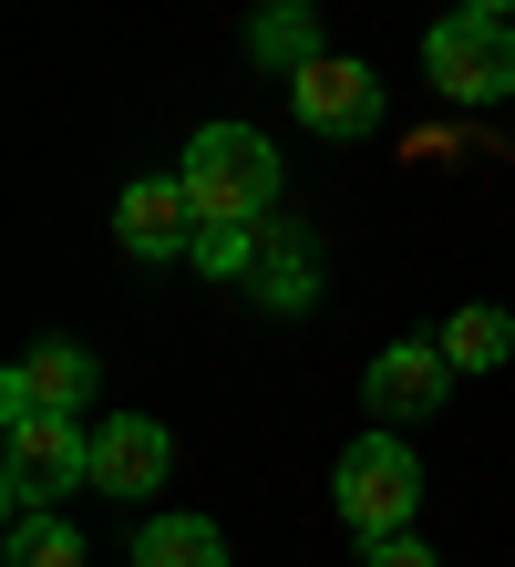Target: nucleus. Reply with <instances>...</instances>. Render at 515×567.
<instances>
[{
    "label": "nucleus",
    "mask_w": 515,
    "mask_h": 567,
    "mask_svg": "<svg viewBox=\"0 0 515 567\" xmlns=\"http://www.w3.org/2000/svg\"><path fill=\"white\" fill-rule=\"evenodd\" d=\"M423 73L443 104H505L515 93V21L505 11H454L423 31Z\"/></svg>",
    "instance_id": "obj_2"
},
{
    "label": "nucleus",
    "mask_w": 515,
    "mask_h": 567,
    "mask_svg": "<svg viewBox=\"0 0 515 567\" xmlns=\"http://www.w3.org/2000/svg\"><path fill=\"white\" fill-rule=\"evenodd\" d=\"M248 52H258L279 83H289V73H309V62H320V11H309V0H258Z\"/></svg>",
    "instance_id": "obj_11"
},
{
    "label": "nucleus",
    "mask_w": 515,
    "mask_h": 567,
    "mask_svg": "<svg viewBox=\"0 0 515 567\" xmlns=\"http://www.w3.org/2000/svg\"><path fill=\"white\" fill-rule=\"evenodd\" d=\"M11 567H83V537L52 506L42 516H11Z\"/></svg>",
    "instance_id": "obj_14"
},
{
    "label": "nucleus",
    "mask_w": 515,
    "mask_h": 567,
    "mask_svg": "<svg viewBox=\"0 0 515 567\" xmlns=\"http://www.w3.org/2000/svg\"><path fill=\"white\" fill-rule=\"evenodd\" d=\"M134 567H227V526H206V516H145V526H134Z\"/></svg>",
    "instance_id": "obj_12"
},
{
    "label": "nucleus",
    "mask_w": 515,
    "mask_h": 567,
    "mask_svg": "<svg viewBox=\"0 0 515 567\" xmlns=\"http://www.w3.org/2000/svg\"><path fill=\"white\" fill-rule=\"evenodd\" d=\"M73 485H93V433H73V413H11V464H0L11 516H42Z\"/></svg>",
    "instance_id": "obj_4"
},
{
    "label": "nucleus",
    "mask_w": 515,
    "mask_h": 567,
    "mask_svg": "<svg viewBox=\"0 0 515 567\" xmlns=\"http://www.w3.org/2000/svg\"><path fill=\"white\" fill-rule=\"evenodd\" d=\"M371 413H392V423H412V413H443V392H454V361H443V341H392L382 361H371Z\"/></svg>",
    "instance_id": "obj_9"
},
{
    "label": "nucleus",
    "mask_w": 515,
    "mask_h": 567,
    "mask_svg": "<svg viewBox=\"0 0 515 567\" xmlns=\"http://www.w3.org/2000/svg\"><path fill=\"white\" fill-rule=\"evenodd\" d=\"M165 464H176V444H165L155 413H103L93 423V485L103 495H155Z\"/></svg>",
    "instance_id": "obj_7"
},
{
    "label": "nucleus",
    "mask_w": 515,
    "mask_h": 567,
    "mask_svg": "<svg viewBox=\"0 0 515 567\" xmlns=\"http://www.w3.org/2000/svg\"><path fill=\"white\" fill-rule=\"evenodd\" d=\"M176 176H186L206 227H258L268 207H279V145H268L258 124H206Z\"/></svg>",
    "instance_id": "obj_1"
},
{
    "label": "nucleus",
    "mask_w": 515,
    "mask_h": 567,
    "mask_svg": "<svg viewBox=\"0 0 515 567\" xmlns=\"http://www.w3.org/2000/svg\"><path fill=\"white\" fill-rule=\"evenodd\" d=\"M186 258H196L206 279H248V269H258V227H196Z\"/></svg>",
    "instance_id": "obj_15"
},
{
    "label": "nucleus",
    "mask_w": 515,
    "mask_h": 567,
    "mask_svg": "<svg viewBox=\"0 0 515 567\" xmlns=\"http://www.w3.org/2000/svg\"><path fill=\"white\" fill-rule=\"evenodd\" d=\"M83 403H93V361L73 341H42V351H21L0 372V423L11 413H83Z\"/></svg>",
    "instance_id": "obj_8"
},
{
    "label": "nucleus",
    "mask_w": 515,
    "mask_h": 567,
    "mask_svg": "<svg viewBox=\"0 0 515 567\" xmlns=\"http://www.w3.org/2000/svg\"><path fill=\"white\" fill-rule=\"evenodd\" d=\"M505 351H515L505 310H454V320H443V361H454V372H495Z\"/></svg>",
    "instance_id": "obj_13"
},
{
    "label": "nucleus",
    "mask_w": 515,
    "mask_h": 567,
    "mask_svg": "<svg viewBox=\"0 0 515 567\" xmlns=\"http://www.w3.org/2000/svg\"><path fill=\"white\" fill-rule=\"evenodd\" d=\"M330 495H340V516H351L361 537H392V526H412V506H423V464H412V444L382 423V433H361V444L340 454Z\"/></svg>",
    "instance_id": "obj_3"
},
{
    "label": "nucleus",
    "mask_w": 515,
    "mask_h": 567,
    "mask_svg": "<svg viewBox=\"0 0 515 567\" xmlns=\"http://www.w3.org/2000/svg\"><path fill=\"white\" fill-rule=\"evenodd\" d=\"M196 227H206V217H196L186 176H145V186H124V207H114V238L145 258V269H155V258H186Z\"/></svg>",
    "instance_id": "obj_6"
},
{
    "label": "nucleus",
    "mask_w": 515,
    "mask_h": 567,
    "mask_svg": "<svg viewBox=\"0 0 515 567\" xmlns=\"http://www.w3.org/2000/svg\"><path fill=\"white\" fill-rule=\"evenodd\" d=\"M289 104H299V124L309 135H371V124H382V73H371V62H351V52H320L309 62V73H289Z\"/></svg>",
    "instance_id": "obj_5"
},
{
    "label": "nucleus",
    "mask_w": 515,
    "mask_h": 567,
    "mask_svg": "<svg viewBox=\"0 0 515 567\" xmlns=\"http://www.w3.org/2000/svg\"><path fill=\"white\" fill-rule=\"evenodd\" d=\"M454 11H515V0H454Z\"/></svg>",
    "instance_id": "obj_17"
},
{
    "label": "nucleus",
    "mask_w": 515,
    "mask_h": 567,
    "mask_svg": "<svg viewBox=\"0 0 515 567\" xmlns=\"http://www.w3.org/2000/svg\"><path fill=\"white\" fill-rule=\"evenodd\" d=\"M248 289L268 299V310H309V299H320V248H309L299 217H279V207L258 217V269H248Z\"/></svg>",
    "instance_id": "obj_10"
},
{
    "label": "nucleus",
    "mask_w": 515,
    "mask_h": 567,
    "mask_svg": "<svg viewBox=\"0 0 515 567\" xmlns=\"http://www.w3.org/2000/svg\"><path fill=\"white\" fill-rule=\"evenodd\" d=\"M361 567H433V547L412 526H392V537H361Z\"/></svg>",
    "instance_id": "obj_16"
}]
</instances>
